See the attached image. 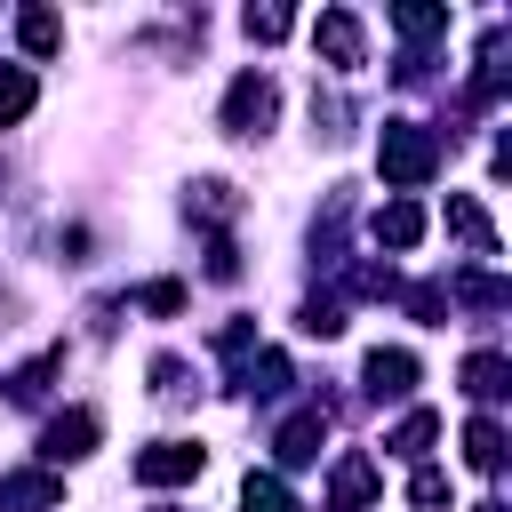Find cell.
I'll list each match as a JSON object with an SVG mask.
<instances>
[{"instance_id":"obj_1","label":"cell","mask_w":512,"mask_h":512,"mask_svg":"<svg viewBox=\"0 0 512 512\" xmlns=\"http://www.w3.org/2000/svg\"><path fill=\"white\" fill-rule=\"evenodd\" d=\"M376 168H384V184L416 192V184H432V168H440V136L416 128V120H384V136H376Z\"/></svg>"},{"instance_id":"obj_2","label":"cell","mask_w":512,"mask_h":512,"mask_svg":"<svg viewBox=\"0 0 512 512\" xmlns=\"http://www.w3.org/2000/svg\"><path fill=\"white\" fill-rule=\"evenodd\" d=\"M272 120H280V88H272L264 72H240V80L224 88V128H232V136H264Z\"/></svg>"},{"instance_id":"obj_3","label":"cell","mask_w":512,"mask_h":512,"mask_svg":"<svg viewBox=\"0 0 512 512\" xmlns=\"http://www.w3.org/2000/svg\"><path fill=\"white\" fill-rule=\"evenodd\" d=\"M200 464H208V456H200L192 440H152V448L136 456V480H144V488H176V480H200Z\"/></svg>"},{"instance_id":"obj_4","label":"cell","mask_w":512,"mask_h":512,"mask_svg":"<svg viewBox=\"0 0 512 512\" xmlns=\"http://www.w3.org/2000/svg\"><path fill=\"white\" fill-rule=\"evenodd\" d=\"M88 448H96V416H88V408L48 416V432H40V456H48V464H80Z\"/></svg>"},{"instance_id":"obj_5","label":"cell","mask_w":512,"mask_h":512,"mask_svg":"<svg viewBox=\"0 0 512 512\" xmlns=\"http://www.w3.org/2000/svg\"><path fill=\"white\" fill-rule=\"evenodd\" d=\"M64 480L56 472H0V512H56Z\"/></svg>"},{"instance_id":"obj_6","label":"cell","mask_w":512,"mask_h":512,"mask_svg":"<svg viewBox=\"0 0 512 512\" xmlns=\"http://www.w3.org/2000/svg\"><path fill=\"white\" fill-rule=\"evenodd\" d=\"M312 48H320L336 72H352V64H360V24H352L344 8H320V24H312Z\"/></svg>"},{"instance_id":"obj_7","label":"cell","mask_w":512,"mask_h":512,"mask_svg":"<svg viewBox=\"0 0 512 512\" xmlns=\"http://www.w3.org/2000/svg\"><path fill=\"white\" fill-rule=\"evenodd\" d=\"M320 440H328V416H320V408H296V416L272 432L280 464H312V456H320Z\"/></svg>"},{"instance_id":"obj_8","label":"cell","mask_w":512,"mask_h":512,"mask_svg":"<svg viewBox=\"0 0 512 512\" xmlns=\"http://www.w3.org/2000/svg\"><path fill=\"white\" fill-rule=\"evenodd\" d=\"M448 232H456L472 256H496V224H488V208L464 200V192H448Z\"/></svg>"},{"instance_id":"obj_9","label":"cell","mask_w":512,"mask_h":512,"mask_svg":"<svg viewBox=\"0 0 512 512\" xmlns=\"http://www.w3.org/2000/svg\"><path fill=\"white\" fill-rule=\"evenodd\" d=\"M360 376H368V392H376V400H400V392L416 384V352H384V344H376Z\"/></svg>"},{"instance_id":"obj_10","label":"cell","mask_w":512,"mask_h":512,"mask_svg":"<svg viewBox=\"0 0 512 512\" xmlns=\"http://www.w3.org/2000/svg\"><path fill=\"white\" fill-rule=\"evenodd\" d=\"M368 232H376L384 248H416V240H424V208H416V200H384Z\"/></svg>"},{"instance_id":"obj_11","label":"cell","mask_w":512,"mask_h":512,"mask_svg":"<svg viewBox=\"0 0 512 512\" xmlns=\"http://www.w3.org/2000/svg\"><path fill=\"white\" fill-rule=\"evenodd\" d=\"M368 496H376V464H368V456H344L336 480H328V504H336V512H360Z\"/></svg>"},{"instance_id":"obj_12","label":"cell","mask_w":512,"mask_h":512,"mask_svg":"<svg viewBox=\"0 0 512 512\" xmlns=\"http://www.w3.org/2000/svg\"><path fill=\"white\" fill-rule=\"evenodd\" d=\"M464 392H472V400H504V392H512L504 352H472V360H464Z\"/></svg>"},{"instance_id":"obj_13","label":"cell","mask_w":512,"mask_h":512,"mask_svg":"<svg viewBox=\"0 0 512 512\" xmlns=\"http://www.w3.org/2000/svg\"><path fill=\"white\" fill-rule=\"evenodd\" d=\"M464 464H472V472H496V464H504V432H496V416H472V424H464Z\"/></svg>"},{"instance_id":"obj_14","label":"cell","mask_w":512,"mask_h":512,"mask_svg":"<svg viewBox=\"0 0 512 512\" xmlns=\"http://www.w3.org/2000/svg\"><path fill=\"white\" fill-rule=\"evenodd\" d=\"M16 40H24L32 56H56V48H64V16H48V8H24V16H16Z\"/></svg>"},{"instance_id":"obj_15","label":"cell","mask_w":512,"mask_h":512,"mask_svg":"<svg viewBox=\"0 0 512 512\" xmlns=\"http://www.w3.org/2000/svg\"><path fill=\"white\" fill-rule=\"evenodd\" d=\"M240 512H304V504H296L272 472H248V480H240Z\"/></svg>"},{"instance_id":"obj_16","label":"cell","mask_w":512,"mask_h":512,"mask_svg":"<svg viewBox=\"0 0 512 512\" xmlns=\"http://www.w3.org/2000/svg\"><path fill=\"white\" fill-rule=\"evenodd\" d=\"M432 440H440V416H432V408H416V416H400V432H392L384 448H392V456H424Z\"/></svg>"},{"instance_id":"obj_17","label":"cell","mask_w":512,"mask_h":512,"mask_svg":"<svg viewBox=\"0 0 512 512\" xmlns=\"http://www.w3.org/2000/svg\"><path fill=\"white\" fill-rule=\"evenodd\" d=\"M32 96H40V88H32V72H24V64H0V128H8V120H24V112H32Z\"/></svg>"},{"instance_id":"obj_18","label":"cell","mask_w":512,"mask_h":512,"mask_svg":"<svg viewBox=\"0 0 512 512\" xmlns=\"http://www.w3.org/2000/svg\"><path fill=\"white\" fill-rule=\"evenodd\" d=\"M232 208H240V200H232V184H224V176H200V184H192V216H208V224H224Z\"/></svg>"},{"instance_id":"obj_19","label":"cell","mask_w":512,"mask_h":512,"mask_svg":"<svg viewBox=\"0 0 512 512\" xmlns=\"http://www.w3.org/2000/svg\"><path fill=\"white\" fill-rule=\"evenodd\" d=\"M280 384H288V360H280V352H256V360L240 368V392H280Z\"/></svg>"},{"instance_id":"obj_20","label":"cell","mask_w":512,"mask_h":512,"mask_svg":"<svg viewBox=\"0 0 512 512\" xmlns=\"http://www.w3.org/2000/svg\"><path fill=\"white\" fill-rule=\"evenodd\" d=\"M400 32H408V40H432V32H448V8H424V0H408V8H400Z\"/></svg>"},{"instance_id":"obj_21","label":"cell","mask_w":512,"mask_h":512,"mask_svg":"<svg viewBox=\"0 0 512 512\" xmlns=\"http://www.w3.org/2000/svg\"><path fill=\"white\" fill-rule=\"evenodd\" d=\"M304 336H344V304L312 296V304H304Z\"/></svg>"},{"instance_id":"obj_22","label":"cell","mask_w":512,"mask_h":512,"mask_svg":"<svg viewBox=\"0 0 512 512\" xmlns=\"http://www.w3.org/2000/svg\"><path fill=\"white\" fill-rule=\"evenodd\" d=\"M408 496H416L424 512H440V504H448V472H432V464H424V472L408 480Z\"/></svg>"},{"instance_id":"obj_23","label":"cell","mask_w":512,"mask_h":512,"mask_svg":"<svg viewBox=\"0 0 512 512\" xmlns=\"http://www.w3.org/2000/svg\"><path fill=\"white\" fill-rule=\"evenodd\" d=\"M240 24H248V40H280L288 32V8H248Z\"/></svg>"},{"instance_id":"obj_24","label":"cell","mask_w":512,"mask_h":512,"mask_svg":"<svg viewBox=\"0 0 512 512\" xmlns=\"http://www.w3.org/2000/svg\"><path fill=\"white\" fill-rule=\"evenodd\" d=\"M152 392L160 400H184V360H152Z\"/></svg>"},{"instance_id":"obj_25","label":"cell","mask_w":512,"mask_h":512,"mask_svg":"<svg viewBox=\"0 0 512 512\" xmlns=\"http://www.w3.org/2000/svg\"><path fill=\"white\" fill-rule=\"evenodd\" d=\"M176 304H184L176 280H152V288H144V312H176Z\"/></svg>"},{"instance_id":"obj_26","label":"cell","mask_w":512,"mask_h":512,"mask_svg":"<svg viewBox=\"0 0 512 512\" xmlns=\"http://www.w3.org/2000/svg\"><path fill=\"white\" fill-rule=\"evenodd\" d=\"M208 272H216V280H232V272H240V256H232V240H208Z\"/></svg>"},{"instance_id":"obj_27","label":"cell","mask_w":512,"mask_h":512,"mask_svg":"<svg viewBox=\"0 0 512 512\" xmlns=\"http://www.w3.org/2000/svg\"><path fill=\"white\" fill-rule=\"evenodd\" d=\"M152 512H184V504H152Z\"/></svg>"},{"instance_id":"obj_28","label":"cell","mask_w":512,"mask_h":512,"mask_svg":"<svg viewBox=\"0 0 512 512\" xmlns=\"http://www.w3.org/2000/svg\"><path fill=\"white\" fill-rule=\"evenodd\" d=\"M480 512H504V504H480Z\"/></svg>"}]
</instances>
